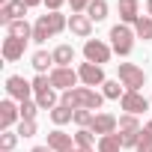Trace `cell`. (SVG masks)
<instances>
[{
	"mask_svg": "<svg viewBox=\"0 0 152 152\" xmlns=\"http://www.w3.org/2000/svg\"><path fill=\"white\" fill-rule=\"evenodd\" d=\"M102 102H104V96H102L99 90H93V87H75V90H66V93L60 96V104H66V107H72V110H81V107L99 110Z\"/></svg>",
	"mask_w": 152,
	"mask_h": 152,
	"instance_id": "obj_1",
	"label": "cell"
},
{
	"mask_svg": "<svg viewBox=\"0 0 152 152\" xmlns=\"http://www.w3.org/2000/svg\"><path fill=\"white\" fill-rule=\"evenodd\" d=\"M134 27H128V24H113L110 27V48L119 54V57H128L131 54V48H134Z\"/></svg>",
	"mask_w": 152,
	"mask_h": 152,
	"instance_id": "obj_2",
	"label": "cell"
},
{
	"mask_svg": "<svg viewBox=\"0 0 152 152\" xmlns=\"http://www.w3.org/2000/svg\"><path fill=\"white\" fill-rule=\"evenodd\" d=\"M128 93H140V87L146 84V75H143V69L140 66H134V63H119V78H116Z\"/></svg>",
	"mask_w": 152,
	"mask_h": 152,
	"instance_id": "obj_3",
	"label": "cell"
},
{
	"mask_svg": "<svg viewBox=\"0 0 152 152\" xmlns=\"http://www.w3.org/2000/svg\"><path fill=\"white\" fill-rule=\"evenodd\" d=\"M110 54H113V48H110L107 42H102V39H87V42H84V57H87V63L104 66V63H110Z\"/></svg>",
	"mask_w": 152,
	"mask_h": 152,
	"instance_id": "obj_4",
	"label": "cell"
},
{
	"mask_svg": "<svg viewBox=\"0 0 152 152\" xmlns=\"http://www.w3.org/2000/svg\"><path fill=\"white\" fill-rule=\"evenodd\" d=\"M6 93H9V99L12 102H30V96H33V81H24L21 75H9L6 78Z\"/></svg>",
	"mask_w": 152,
	"mask_h": 152,
	"instance_id": "obj_5",
	"label": "cell"
},
{
	"mask_svg": "<svg viewBox=\"0 0 152 152\" xmlns=\"http://www.w3.org/2000/svg\"><path fill=\"white\" fill-rule=\"evenodd\" d=\"M78 78H81L84 87H93V90L107 81V78H104V69L96 66V63H81V66H78Z\"/></svg>",
	"mask_w": 152,
	"mask_h": 152,
	"instance_id": "obj_6",
	"label": "cell"
},
{
	"mask_svg": "<svg viewBox=\"0 0 152 152\" xmlns=\"http://www.w3.org/2000/svg\"><path fill=\"white\" fill-rule=\"evenodd\" d=\"M78 69H51V84H54V90H75V87H78Z\"/></svg>",
	"mask_w": 152,
	"mask_h": 152,
	"instance_id": "obj_7",
	"label": "cell"
},
{
	"mask_svg": "<svg viewBox=\"0 0 152 152\" xmlns=\"http://www.w3.org/2000/svg\"><path fill=\"white\" fill-rule=\"evenodd\" d=\"M90 131L99 134V137H104V134H116V131H119V116H113V113H96Z\"/></svg>",
	"mask_w": 152,
	"mask_h": 152,
	"instance_id": "obj_8",
	"label": "cell"
},
{
	"mask_svg": "<svg viewBox=\"0 0 152 152\" xmlns=\"http://www.w3.org/2000/svg\"><path fill=\"white\" fill-rule=\"evenodd\" d=\"M149 99H143V93H125L122 99H119V107L125 110V113H131V116H140L143 110H149Z\"/></svg>",
	"mask_w": 152,
	"mask_h": 152,
	"instance_id": "obj_9",
	"label": "cell"
},
{
	"mask_svg": "<svg viewBox=\"0 0 152 152\" xmlns=\"http://www.w3.org/2000/svg\"><path fill=\"white\" fill-rule=\"evenodd\" d=\"M15 122H21V107H18L12 99H3V102H0V128H3V131H12Z\"/></svg>",
	"mask_w": 152,
	"mask_h": 152,
	"instance_id": "obj_10",
	"label": "cell"
},
{
	"mask_svg": "<svg viewBox=\"0 0 152 152\" xmlns=\"http://www.w3.org/2000/svg\"><path fill=\"white\" fill-rule=\"evenodd\" d=\"M24 51H27V42L24 39H15V36H6L3 39V48H0V54H3L6 63H18L24 57Z\"/></svg>",
	"mask_w": 152,
	"mask_h": 152,
	"instance_id": "obj_11",
	"label": "cell"
},
{
	"mask_svg": "<svg viewBox=\"0 0 152 152\" xmlns=\"http://www.w3.org/2000/svg\"><path fill=\"white\" fill-rule=\"evenodd\" d=\"M27 15V6H24V0H9L6 6H0V24H12V21H21Z\"/></svg>",
	"mask_w": 152,
	"mask_h": 152,
	"instance_id": "obj_12",
	"label": "cell"
},
{
	"mask_svg": "<svg viewBox=\"0 0 152 152\" xmlns=\"http://www.w3.org/2000/svg\"><path fill=\"white\" fill-rule=\"evenodd\" d=\"M72 143H75V137L66 134L63 128H54V131L48 134V146H51L54 152H72V149H75Z\"/></svg>",
	"mask_w": 152,
	"mask_h": 152,
	"instance_id": "obj_13",
	"label": "cell"
},
{
	"mask_svg": "<svg viewBox=\"0 0 152 152\" xmlns=\"http://www.w3.org/2000/svg\"><path fill=\"white\" fill-rule=\"evenodd\" d=\"M69 30H72V36H78V39H90V36H93V21H90V15H72V18H69Z\"/></svg>",
	"mask_w": 152,
	"mask_h": 152,
	"instance_id": "obj_14",
	"label": "cell"
},
{
	"mask_svg": "<svg viewBox=\"0 0 152 152\" xmlns=\"http://www.w3.org/2000/svg\"><path fill=\"white\" fill-rule=\"evenodd\" d=\"M36 21H42V24L48 27V33H51V36H57V33L69 30V18H66V15H60V12H48V15H39Z\"/></svg>",
	"mask_w": 152,
	"mask_h": 152,
	"instance_id": "obj_15",
	"label": "cell"
},
{
	"mask_svg": "<svg viewBox=\"0 0 152 152\" xmlns=\"http://www.w3.org/2000/svg\"><path fill=\"white\" fill-rule=\"evenodd\" d=\"M51 54H54V66L57 69H72V63H75V48L72 45H57Z\"/></svg>",
	"mask_w": 152,
	"mask_h": 152,
	"instance_id": "obj_16",
	"label": "cell"
},
{
	"mask_svg": "<svg viewBox=\"0 0 152 152\" xmlns=\"http://www.w3.org/2000/svg\"><path fill=\"white\" fill-rule=\"evenodd\" d=\"M119 18H122V24H137V18H140L137 0H119Z\"/></svg>",
	"mask_w": 152,
	"mask_h": 152,
	"instance_id": "obj_17",
	"label": "cell"
},
{
	"mask_svg": "<svg viewBox=\"0 0 152 152\" xmlns=\"http://www.w3.org/2000/svg\"><path fill=\"white\" fill-rule=\"evenodd\" d=\"M107 12H110L107 0H93L90 9H87L84 15H90V21H93V24H99V21H104V18H107Z\"/></svg>",
	"mask_w": 152,
	"mask_h": 152,
	"instance_id": "obj_18",
	"label": "cell"
},
{
	"mask_svg": "<svg viewBox=\"0 0 152 152\" xmlns=\"http://www.w3.org/2000/svg\"><path fill=\"white\" fill-rule=\"evenodd\" d=\"M75 146H78V149H87V152H93L99 143H96V134H93L90 128H78V134H75Z\"/></svg>",
	"mask_w": 152,
	"mask_h": 152,
	"instance_id": "obj_19",
	"label": "cell"
},
{
	"mask_svg": "<svg viewBox=\"0 0 152 152\" xmlns=\"http://www.w3.org/2000/svg\"><path fill=\"white\" fill-rule=\"evenodd\" d=\"M6 30H9V36H15V39H24V42H30V39H33V27H30L24 18H21V21H12Z\"/></svg>",
	"mask_w": 152,
	"mask_h": 152,
	"instance_id": "obj_20",
	"label": "cell"
},
{
	"mask_svg": "<svg viewBox=\"0 0 152 152\" xmlns=\"http://www.w3.org/2000/svg\"><path fill=\"white\" fill-rule=\"evenodd\" d=\"M30 63H33V69H36L39 75H48V69H51V63H54V54H48V51H36V54L30 57Z\"/></svg>",
	"mask_w": 152,
	"mask_h": 152,
	"instance_id": "obj_21",
	"label": "cell"
},
{
	"mask_svg": "<svg viewBox=\"0 0 152 152\" xmlns=\"http://www.w3.org/2000/svg\"><path fill=\"white\" fill-rule=\"evenodd\" d=\"M99 152H119L122 149V137H119V131L116 134H104V137H99V146H96Z\"/></svg>",
	"mask_w": 152,
	"mask_h": 152,
	"instance_id": "obj_22",
	"label": "cell"
},
{
	"mask_svg": "<svg viewBox=\"0 0 152 152\" xmlns=\"http://www.w3.org/2000/svg\"><path fill=\"white\" fill-rule=\"evenodd\" d=\"M125 93H128V90H125L119 81H104V84H102V96H104V99H113V102H119Z\"/></svg>",
	"mask_w": 152,
	"mask_h": 152,
	"instance_id": "obj_23",
	"label": "cell"
},
{
	"mask_svg": "<svg viewBox=\"0 0 152 152\" xmlns=\"http://www.w3.org/2000/svg\"><path fill=\"white\" fill-rule=\"evenodd\" d=\"M51 119H54V125L60 128V125H66V122H75V110L66 107V104H57V107L51 110Z\"/></svg>",
	"mask_w": 152,
	"mask_h": 152,
	"instance_id": "obj_24",
	"label": "cell"
},
{
	"mask_svg": "<svg viewBox=\"0 0 152 152\" xmlns=\"http://www.w3.org/2000/svg\"><path fill=\"white\" fill-rule=\"evenodd\" d=\"M134 36L143 39V42L152 39V18H149V15H140V18H137V24H134Z\"/></svg>",
	"mask_w": 152,
	"mask_h": 152,
	"instance_id": "obj_25",
	"label": "cell"
},
{
	"mask_svg": "<svg viewBox=\"0 0 152 152\" xmlns=\"http://www.w3.org/2000/svg\"><path fill=\"white\" fill-rule=\"evenodd\" d=\"M36 104H39L42 110H48V113H51V110H54V107H57L60 102H57V93H54V90H48V93L36 96Z\"/></svg>",
	"mask_w": 152,
	"mask_h": 152,
	"instance_id": "obj_26",
	"label": "cell"
},
{
	"mask_svg": "<svg viewBox=\"0 0 152 152\" xmlns=\"http://www.w3.org/2000/svg\"><path fill=\"white\" fill-rule=\"evenodd\" d=\"M48 90H54L51 75H36V78H33V96H42V93H48Z\"/></svg>",
	"mask_w": 152,
	"mask_h": 152,
	"instance_id": "obj_27",
	"label": "cell"
},
{
	"mask_svg": "<svg viewBox=\"0 0 152 152\" xmlns=\"http://www.w3.org/2000/svg\"><path fill=\"white\" fill-rule=\"evenodd\" d=\"M93 110H87V107H81V110H75V125H78V128H90L93 125Z\"/></svg>",
	"mask_w": 152,
	"mask_h": 152,
	"instance_id": "obj_28",
	"label": "cell"
},
{
	"mask_svg": "<svg viewBox=\"0 0 152 152\" xmlns=\"http://www.w3.org/2000/svg\"><path fill=\"white\" fill-rule=\"evenodd\" d=\"M18 146V131H3V134H0V149H3V152H12Z\"/></svg>",
	"mask_w": 152,
	"mask_h": 152,
	"instance_id": "obj_29",
	"label": "cell"
},
{
	"mask_svg": "<svg viewBox=\"0 0 152 152\" xmlns=\"http://www.w3.org/2000/svg\"><path fill=\"white\" fill-rule=\"evenodd\" d=\"M119 131H140V122H137V116H131V113H122V116H119Z\"/></svg>",
	"mask_w": 152,
	"mask_h": 152,
	"instance_id": "obj_30",
	"label": "cell"
},
{
	"mask_svg": "<svg viewBox=\"0 0 152 152\" xmlns=\"http://www.w3.org/2000/svg\"><path fill=\"white\" fill-rule=\"evenodd\" d=\"M48 39H51L48 27H45L42 21H36V24H33V42H36V45H42V42H48Z\"/></svg>",
	"mask_w": 152,
	"mask_h": 152,
	"instance_id": "obj_31",
	"label": "cell"
},
{
	"mask_svg": "<svg viewBox=\"0 0 152 152\" xmlns=\"http://www.w3.org/2000/svg\"><path fill=\"white\" fill-rule=\"evenodd\" d=\"M18 107H21V119H36V113L42 110V107H39L36 102H21Z\"/></svg>",
	"mask_w": 152,
	"mask_h": 152,
	"instance_id": "obj_32",
	"label": "cell"
},
{
	"mask_svg": "<svg viewBox=\"0 0 152 152\" xmlns=\"http://www.w3.org/2000/svg\"><path fill=\"white\" fill-rule=\"evenodd\" d=\"M39 128H36V119H21L18 122V137H33Z\"/></svg>",
	"mask_w": 152,
	"mask_h": 152,
	"instance_id": "obj_33",
	"label": "cell"
},
{
	"mask_svg": "<svg viewBox=\"0 0 152 152\" xmlns=\"http://www.w3.org/2000/svg\"><path fill=\"white\" fill-rule=\"evenodd\" d=\"M119 137H122V149H137V143H140V131H119Z\"/></svg>",
	"mask_w": 152,
	"mask_h": 152,
	"instance_id": "obj_34",
	"label": "cell"
},
{
	"mask_svg": "<svg viewBox=\"0 0 152 152\" xmlns=\"http://www.w3.org/2000/svg\"><path fill=\"white\" fill-rule=\"evenodd\" d=\"M90 3H93V0H69V6H72V15H84V12L90 9Z\"/></svg>",
	"mask_w": 152,
	"mask_h": 152,
	"instance_id": "obj_35",
	"label": "cell"
},
{
	"mask_svg": "<svg viewBox=\"0 0 152 152\" xmlns=\"http://www.w3.org/2000/svg\"><path fill=\"white\" fill-rule=\"evenodd\" d=\"M66 3V0H45V6H48V12H60V6Z\"/></svg>",
	"mask_w": 152,
	"mask_h": 152,
	"instance_id": "obj_36",
	"label": "cell"
},
{
	"mask_svg": "<svg viewBox=\"0 0 152 152\" xmlns=\"http://www.w3.org/2000/svg\"><path fill=\"white\" fill-rule=\"evenodd\" d=\"M39 3H45V0H24V6H27V9H33V6H39Z\"/></svg>",
	"mask_w": 152,
	"mask_h": 152,
	"instance_id": "obj_37",
	"label": "cell"
},
{
	"mask_svg": "<svg viewBox=\"0 0 152 152\" xmlns=\"http://www.w3.org/2000/svg\"><path fill=\"white\" fill-rule=\"evenodd\" d=\"M137 152H152V143H140V146H137Z\"/></svg>",
	"mask_w": 152,
	"mask_h": 152,
	"instance_id": "obj_38",
	"label": "cell"
},
{
	"mask_svg": "<svg viewBox=\"0 0 152 152\" xmlns=\"http://www.w3.org/2000/svg\"><path fill=\"white\" fill-rule=\"evenodd\" d=\"M30 152H54V149H51V146H33Z\"/></svg>",
	"mask_w": 152,
	"mask_h": 152,
	"instance_id": "obj_39",
	"label": "cell"
},
{
	"mask_svg": "<svg viewBox=\"0 0 152 152\" xmlns=\"http://www.w3.org/2000/svg\"><path fill=\"white\" fill-rule=\"evenodd\" d=\"M146 15L152 18V0H146Z\"/></svg>",
	"mask_w": 152,
	"mask_h": 152,
	"instance_id": "obj_40",
	"label": "cell"
},
{
	"mask_svg": "<svg viewBox=\"0 0 152 152\" xmlns=\"http://www.w3.org/2000/svg\"><path fill=\"white\" fill-rule=\"evenodd\" d=\"M72 152H87V149H78V146H75V149H72Z\"/></svg>",
	"mask_w": 152,
	"mask_h": 152,
	"instance_id": "obj_41",
	"label": "cell"
},
{
	"mask_svg": "<svg viewBox=\"0 0 152 152\" xmlns=\"http://www.w3.org/2000/svg\"><path fill=\"white\" fill-rule=\"evenodd\" d=\"M146 128H149V131H152V119H149V125H146Z\"/></svg>",
	"mask_w": 152,
	"mask_h": 152,
	"instance_id": "obj_42",
	"label": "cell"
},
{
	"mask_svg": "<svg viewBox=\"0 0 152 152\" xmlns=\"http://www.w3.org/2000/svg\"><path fill=\"white\" fill-rule=\"evenodd\" d=\"M149 102H152V99H149Z\"/></svg>",
	"mask_w": 152,
	"mask_h": 152,
	"instance_id": "obj_43",
	"label": "cell"
}]
</instances>
